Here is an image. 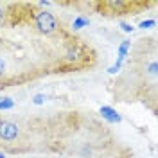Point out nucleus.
Masks as SVG:
<instances>
[{
	"label": "nucleus",
	"instance_id": "1",
	"mask_svg": "<svg viewBox=\"0 0 158 158\" xmlns=\"http://www.w3.org/2000/svg\"><path fill=\"white\" fill-rule=\"evenodd\" d=\"M34 23H36L38 31L43 32V34H50V32H54L58 29V20L50 11H40L36 15V18H34Z\"/></svg>",
	"mask_w": 158,
	"mask_h": 158
},
{
	"label": "nucleus",
	"instance_id": "9",
	"mask_svg": "<svg viewBox=\"0 0 158 158\" xmlns=\"http://www.w3.org/2000/svg\"><path fill=\"white\" fill-rule=\"evenodd\" d=\"M120 27H122L124 32H133V29H135L133 25H129V23H126V22H122V23H120Z\"/></svg>",
	"mask_w": 158,
	"mask_h": 158
},
{
	"label": "nucleus",
	"instance_id": "8",
	"mask_svg": "<svg viewBox=\"0 0 158 158\" xmlns=\"http://www.w3.org/2000/svg\"><path fill=\"white\" fill-rule=\"evenodd\" d=\"M45 95H43V94H38V95H34V99H32V102H34V104H43V102H45Z\"/></svg>",
	"mask_w": 158,
	"mask_h": 158
},
{
	"label": "nucleus",
	"instance_id": "7",
	"mask_svg": "<svg viewBox=\"0 0 158 158\" xmlns=\"http://www.w3.org/2000/svg\"><path fill=\"white\" fill-rule=\"evenodd\" d=\"M155 20H146V22H140V25L138 27H142V29H151V27H155Z\"/></svg>",
	"mask_w": 158,
	"mask_h": 158
},
{
	"label": "nucleus",
	"instance_id": "11",
	"mask_svg": "<svg viewBox=\"0 0 158 158\" xmlns=\"http://www.w3.org/2000/svg\"><path fill=\"white\" fill-rule=\"evenodd\" d=\"M4 69H6V63H4V59H0V74H4Z\"/></svg>",
	"mask_w": 158,
	"mask_h": 158
},
{
	"label": "nucleus",
	"instance_id": "3",
	"mask_svg": "<svg viewBox=\"0 0 158 158\" xmlns=\"http://www.w3.org/2000/svg\"><path fill=\"white\" fill-rule=\"evenodd\" d=\"M99 111H101L102 118H104V120H108V122H111V124H118V122H122V117H120L117 111L111 108V106H101Z\"/></svg>",
	"mask_w": 158,
	"mask_h": 158
},
{
	"label": "nucleus",
	"instance_id": "5",
	"mask_svg": "<svg viewBox=\"0 0 158 158\" xmlns=\"http://www.w3.org/2000/svg\"><path fill=\"white\" fill-rule=\"evenodd\" d=\"M90 23L88 18H85V16H79V18H76L74 22H72V27L74 29H83V27H86Z\"/></svg>",
	"mask_w": 158,
	"mask_h": 158
},
{
	"label": "nucleus",
	"instance_id": "13",
	"mask_svg": "<svg viewBox=\"0 0 158 158\" xmlns=\"http://www.w3.org/2000/svg\"><path fill=\"white\" fill-rule=\"evenodd\" d=\"M0 158H6V155H4V153H0Z\"/></svg>",
	"mask_w": 158,
	"mask_h": 158
},
{
	"label": "nucleus",
	"instance_id": "2",
	"mask_svg": "<svg viewBox=\"0 0 158 158\" xmlns=\"http://www.w3.org/2000/svg\"><path fill=\"white\" fill-rule=\"evenodd\" d=\"M20 135V128L16 122L13 120H7V118H2L0 120V140H16Z\"/></svg>",
	"mask_w": 158,
	"mask_h": 158
},
{
	"label": "nucleus",
	"instance_id": "10",
	"mask_svg": "<svg viewBox=\"0 0 158 158\" xmlns=\"http://www.w3.org/2000/svg\"><path fill=\"white\" fill-rule=\"evenodd\" d=\"M156 69H158L156 61H151V65H149V74H151V76H156Z\"/></svg>",
	"mask_w": 158,
	"mask_h": 158
},
{
	"label": "nucleus",
	"instance_id": "12",
	"mask_svg": "<svg viewBox=\"0 0 158 158\" xmlns=\"http://www.w3.org/2000/svg\"><path fill=\"white\" fill-rule=\"evenodd\" d=\"M2 20H4V9L0 7V22H2Z\"/></svg>",
	"mask_w": 158,
	"mask_h": 158
},
{
	"label": "nucleus",
	"instance_id": "6",
	"mask_svg": "<svg viewBox=\"0 0 158 158\" xmlns=\"http://www.w3.org/2000/svg\"><path fill=\"white\" fill-rule=\"evenodd\" d=\"M76 58H77V49L70 47V49H69V52H67V59H69V61H74Z\"/></svg>",
	"mask_w": 158,
	"mask_h": 158
},
{
	"label": "nucleus",
	"instance_id": "4",
	"mask_svg": "<svg viewBox=\"0 0 158 158\" xmlns=\"http://www.w3.org/2000/svg\"><path fill=\"white\" fill-rule=\"evenodd\" d=\"M15 108V101L11 97H0V110L4 111V110H11Z\"/></svg>",
	"mask_w": 158,
	"mask_h": 158
}]
</instances>
